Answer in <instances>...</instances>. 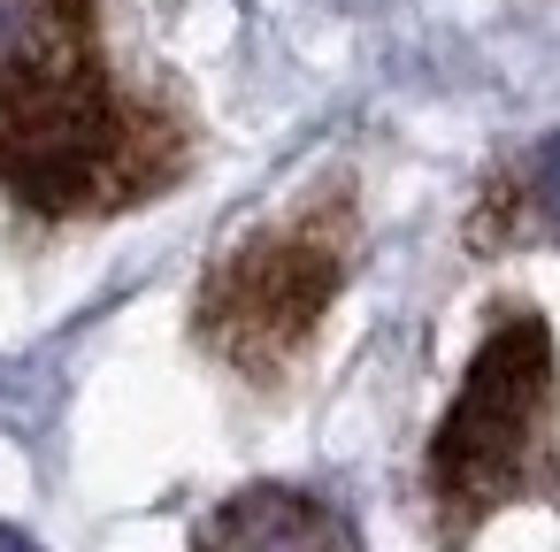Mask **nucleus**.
Wrapping results in <instances>:
<instances>
[{
    "label": "nucleus",
    "mask_w": 560,
    "mask_h": 552,
    "mask_svg": "<svg viewBox=\"0 0 560 552\" xmlns=\"http://www.w3.org/2000/svg\"><path fill=\"white\" fill-rule=\"evenodd\" d=\"M177 131L147 124L101 55L93 0H0V192L39 215L147 200Z\"/></svg>",
    "instance_id": "obj_1"
},
{
    "label": "nucleus",
    "mask_w": 560,
    "mask_h": 552,
    "mask_svg": "<svg viewBox=\"0 0 560 552\" xmlns=\"http://www.w3.org/2000/svg\"><path fill=\"white\" fill-rule=\"evenodd\" d=\"M430 506L438 552H468L499 506H560V368L537 307L491 315L430 437Z\"/></svg>",
    "instance_id": "obj_2"
},
{
    "label": "nucleus",
    "mask_w": 560,
    "mask_h": 552,
    "mask_svg": "<svg viewBox=\"0 0 560 552\" xmlns=\"http://www.w3.org/2000/svg\"><path fill=\"white\" fill-rule=\"evenodd\" d=\"M353 246H361V208L346 185H323L307 192L300 208H284L277 223L246 231L200 284V307H192V338L254 376V384H277L323 330L330 300L346 292V269H353Z\"/></svg>",
    "instance_id": "obj_3"
},
{
    "label": "nucleus",
    "mask_w": 560,
    "mask_h": 552,
    "mask_svg": "<svg viewBox=\"0 0 560 552\" xmlns=\"http://www.w3.org/2000/svg\"><path fill=\"white\" fill-rule=\"evenodd\" d=\"M192 552H353V544H346V521L315 491L246 483V491H231L200 521V544Z\"/></svg>",
    "instance_id": "obj_4"
},
{
    "label": "nucleus",
    "mask_w": 560,
    "mask_h": 552,
    "mask_svg": "<svg viewBox=\"0 0 560 552\" xmlns=\"http://www.w3.org/2000/svg\"><path fill=\"white\" fill-rule=\"evenodd\" d=\"M506 200H514L537 231H552V238H560V131L529 154V177H522V192H506Z\"/></svg>",
    "instance_id": "obj_5"
},
{
    "label": "nucleus",
    "mask_w": 560,
    "mask_h": 552,
    "mask_svg": "<svg viewBox=\"0 0 560 552\" xmlns=\"http://www.w3.org/2000/svg\"><path fill=\"white\" fill-rule=\"evenodd\" d=\"M0 552H39L32 537H16V529H0Z\"/></svg>",
    "instance_id": "obj_6"
}]
</instances>
